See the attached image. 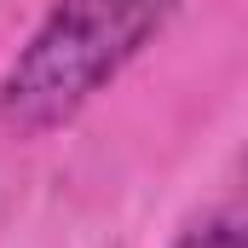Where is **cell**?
Returning a JSON list of instances; mask_svg holds the SVG:
<instances>
[{
    "instance_id": "1",
    "label": "cell",
    "mask_w": 248,
    "mask_h": 248,
    "mask_svg": "<svg viewBox=\"0 0 248 248\" xmlns=\"http://www.w3.org/2000/svg\"><path fill=\"white\" fill-rule=\"evenodd\" d=\"M185 0H52L0 75V127L35 139L75 122Z\"/></svg>"
},
{
    "instance_id": "2",
    "label": "cell",
    "mask_w": 248,
    "mask_h": 248,
    "mask_svg": "<svg viewBox=\"0 0 248 248\" xmlns=\"http://www.w3.org/2000/svg\"><path fill=\"white\" fill-rule=\"evenodd\" d=\"M173 248H248V196L214 208L208 219H196Z\"/></svg>"
}]
</instances>
